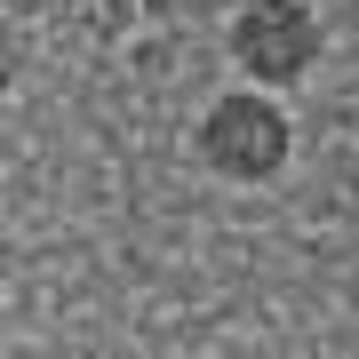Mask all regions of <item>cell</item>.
<instances>
[{
    "label": "cell",
    "instance_id": "1",
    "mask_svg": "<svg viewBox=\"0 0 359 359\" xmlns=\"http://www.w3.org/2000/svg\"><path fill=\"white\" fill-rule=\"evenodd\" d=\"M295 152V128H287V112L280 104H264L256 88H240V96H216L200 112V160L216 168L224 184H271L287 168Z\"/></svg>",
    "mask_w": 359,
    "mask_h": 359
},
{
    "label": "cell",
    "instance_id": "2",
    "mask_svg": "<svg viewBox=\"0 0 359 359\" xmlns=\"http://www.w3.org/2000/svg\"><path fill=\"white\" fill-rule=\"evenodd\" d=\"M231 65L256 88H295L320 65V16L304 0H248L231 16Z\"/></svg>",
    "mask_w": 359,
    "mask_h": 359
}]
</instances>
